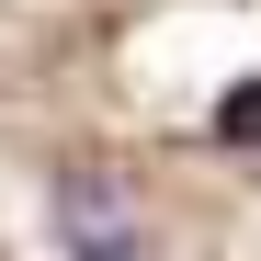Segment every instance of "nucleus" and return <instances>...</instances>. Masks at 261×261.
<instances>
[{
	"label": "nucleus",
	"mask_w": 261,
	"mask_h": 261,
	"mask_svg": "<svg viewBox=\"0 0 261 261\" xmlns=\"http://www.w3.org/2000/svg\"><path fill=\"white\" fill-rule=\"evenodd\" d=\"M216 137H261V91H239V102H216Z\"/></svg>",
	"instance_id": "nucleus-1"
}]
</instances>
